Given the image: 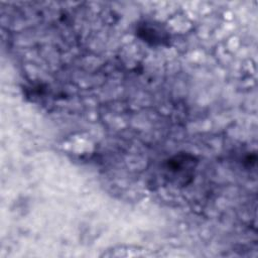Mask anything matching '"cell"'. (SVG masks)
Listing matches in <instances>:
<instances>
[{
    "label": "cell",
    "mask_w": 258,
    "mask_h": 258,
    "mask_svg": "<svg viewBox=\"0 0 258 258\" xmlns=\"http://www.w3.org/2000/svg\"><path fill=\"white\" fill-rule=\"evenodd\" d=\"M158 256L153 251L148 250L146 248L137 247V246H114L112 248L107 249L101 255V257H108V258H147V257H155Z\"/></svg>",
    "instance_id": "cell-1"
},
{
    "label": "cell",
    "mask_w": 258,
    "mask_h": 258,
    "mask_svg": "<svg viewBox=\"0 0 258 258\" xmlns=\"http://www.w3.org/2000/svg\"><path fill=\"white\" fill-rule=\"evenodd\" d=\"M137 32L140 37H142L147 42H151L152 44L161 43L166 39L163 30L153 23L146 22L139 25Z\"/></svg>",
    "instance_id": "cell-2"
}]
</instances>
